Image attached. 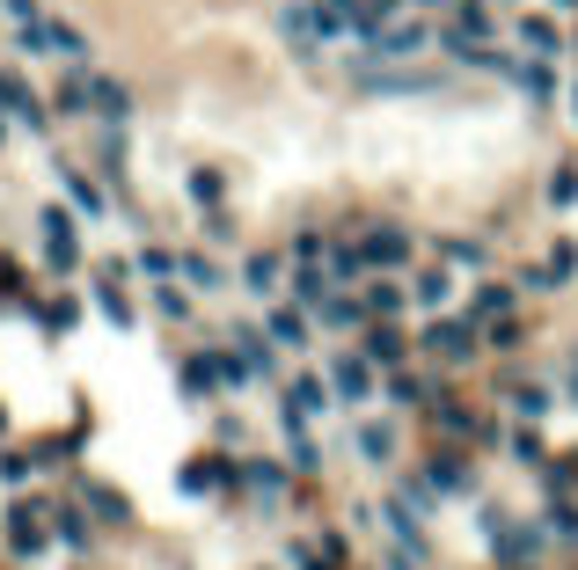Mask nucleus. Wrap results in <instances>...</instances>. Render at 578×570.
I'll use <instances>...</instances> for the list:
<instances>
[{"label":"nucleus","mask_w":578,"mask_h":570,"mask_svg":"<svg viewBox=\"0 0 578 570\" xmlns=\"http://www.w3.org/2000/svg\"><path fill=\"white\" fill-rule=\"evenodd\" d=\"M22 44L44 52V59H67V67H81V59H88V37L73 30V22H37V30H22Z\"/></svg>","instance_id":"f257e3e1"},{"label":"nucleus","mask_w":578,"mask_h":570,"mask_svg":"<svg viewBox=\"0 0 578 570\" xmlns=\"http://www.w3.org/2000/svg\"><path fill=\"white\" fill-rule=\"evenodd\" d=\"M418 52H425L418 22H388V30H373V44L359 52V67H373V59H418Z\"/></svg>","instance_id":"f03ea898"},{"label":"nucleus","mask_w":578,"mask_h":570,"mask_svg":"<svg viewBox=\"0 0 578 570\" xmlns=\"http://www.w3.org/2000/svg\"><path fill=\"white\" fill-rule=\"evenodd\" d=\"M44 263H52V271H73V263H81V234H73V220L67 212H44Z\"/></svg>","instance_id":"7ed1b4c3"},{"label":"nucleus","mask_w":578,"mask_h":570,"mask_svg":"<svg viewBox=\"0 0 578 570\" xmlns=\"http://www.w3.org/2000/svg\"><path fill=\"white\" fill-rule=\"evenodd\" d=\"M425 344H432V359L461 366V359L476 351V314H469V322H432V337H425Z\"/></svg>","instance_id":"20e7f679"},{"label":"nucleus","mask_w":578,"mask_h":570,"mask_svg":"<svg viewBox=\"0 0 578 570\" xmlns=\"http://www.w3.org/2000/svg\"><path fill=\"white\" fill-rule=\"evenodd\" d=\"M44 519H52V512L16 504V512H8V549H16V556H37V549H44Z\"/></svg>","instance_id":"39448f33"},{"label":"nucleus","mask_w":578,"mask_h":570,"mask_svg":"<svg viewBox=\"0 0 578 570\" xmlns=\"http://www.w3.org/2000/svg\"><path fill=\"white\" fill-rule=\"evenodd\" d=\"M359 257H367V263H410V227H373V234H367V249H359Z\"/></svg>","instance_id":"423d86ee"},{"label":"nucleus","mask_w":578,"mask_h":570,"mask_svg":"<svg viewBox=\"0 0 578 570\" xmlns=\"http://www.w3.org/2000/svg\"><path fill=\"white\" fill-rule=\"evenodd\" d=\"M330 388H337L345 402H367V396H373V373H367V359H337V366H330Z\"/></svg>","instance_id":"0eeeda50"},{"label":"nucleus","mask_w":578,"mask_h":570,"mask_svg":"<svg viewBox=\"0 0 578 570\" xmlns=\"http://www.w3.org/2000/svg\"><path fill=\"white\" fill-rule=\"evenodd\" d=\"M88 103H96V81H59V96H52L59 118H88Z\"/></svg>","instance_id":"6e6552de"},{"label":"nucleus","mask_w":578,"mask_h":570,"mask_svg":"<svg viewBox=\"0 0 578 570\" xmlns=\"http://www.w3.org/2000/svg\"><path fill=\"white\" fill-rule=\"evenodd\" d=\"M520 44H527L535 59H549V52H557V22H549V16H527V22H520Z\"/></svg>","instance_id":"1a4fd4ad"},{"label":"nucleus","mask_w":578,"mask_h":570,"mask_svg":"<svg viewBox=\"0 0 578 570\" xmlns=\"http://www.w3.org/2000/svg\"><path fill=\"white\" fill-rule=\"evenodd\" d=\"M96 118H110V124H124L132 118V96H124L118 81H96Z\"/></svg>","instance_id":"9d476101"},{"label":"nucleus","mask_w":578,"mask_h":570,"mask_svg":"<svg viewBox=\"0 0 578 570\" xmlns=\"http://www.w3.org/2000/svg\"><path fill=\"white\" fill-rule=\"evenodd\" d=\"M322 396H330V380H293V388H286V402H293V410H300V417H316V410H330V402H322Z\"/></svg>","instance_id":"9b49d317"},{"label":"nucleus","mask_w":578,"mask_h":570,"mask_svg":"<svg viewBox=\"0 0 578 570\" xmlns=\"http://www.w3.org/2000/svg\"><path fill=\"white\" fill-rule=\"evenodd\" d=\"M271 344H308V314H293V308H279V314H271Z\"/></svg>","instance_id":"f8f14e48"},{"label":"nucleus","mask_w":578,"mask_h":570,"mask_svg":"<svg viewBox=\"0 0 578 570\" xmlns=\"http://www.w3.org/2000/svg\"><path fill=\"white\" fill-rule=\"evenodd\" d=\"M506 402H512V410L527 417V424H535V417H549V410H557V402H549V388H535V380H527V388H512Z\"/></svg>","instance_id":"ddd939ff"},{"label":"nucleus","mask_w":578,"mask_h":570,"mask_svg":"<svg viewBox=\"0 0 578 570\" xmlns=\"http://www.w3.org/2000/svg\"><path fill=\"white\" fill-rule=\"evenodd\" d=\"M410 293H418V308H447V293H455V278H447V271H425L418 286H410Z\"/></svg>","instance_id":"4468645a"},{"label":"nucleus","mask_w":578,"mask_h":570,"mask_svg":"<svg viewBox=\"0 0 578 570\" xmlns=\"http://www.w3.org/2000/svg\"><path fill=\"white\" fill-rule=\"evenodd\" d=\"M432 483H439V490H469V468H461V453H432Z\"/></svg>","instance_id":"2eb2a0df"},{"label":"nucleus","mask_w":578,"mask_h":570,"mask_svg":"<svg viewBox=\"0 0 578 570\" xmlns=\"http://www.w3.org/2000/svg\"><path fill=\"white\" fill-rule=\"evenodd\" d=\"M88 512H103V519H132V504L118 498V490H103V483H88Z\"/></svg>","instance_id":"dca6fc26"},{"label":"nucleus","mask_w":578,"mask_h":570,"mask_svg":"<svg viewBox=\"0 0 578 570\" xmlns=\"http://www.w3.org/2000/svg\"><path fill=\"white\" fill-rule=\"evenodd\" d=\"M249 293H279V257H249Z\"/></svg>","instance_id":"f3484780"},{"label":"nucleus","mask_w":578,"mask_h":570,"mask_svg":"<svg viewBox=\"0 0 578 570\" xmlns=\"http://www.w3.org/2000/svg\"><path fill=\"white\" fill-rule=\"evenodd\" d=\"M367 359L396 366V359H403V337H396V329H373V337H367Z\"/></svg>","instance_id":"a211bd4d"},{"label":"nucleus","mask_w":578,"mask_h":570,"mask_svg":"<svg viewBox=\"0 0 578 570\" xmlns=\"http://www.w3.org/2000/svg\"><path fill=\"white\" fill-rule=\"evenodd\" d=\"M220 190H228V176H220V169H198L191 176V198H198V206H220Z\"/></svg>","instance_id":"6ab92c4d"},{"label":"nucleus","mask_w":578,"mask_h":570,"mask_svg":"<svg viewBox=\"0 0 578 570\" xmlns=\"http://www.w3.org/2000/svg\"><path fill=\"white\" fill-rule=\"evenodd\" d=\"M293 293L308 300V308H322V300H330V278L322 271H293Z\"/></svg>","instance_id":"aec40b11"},{"label":"nucleus","mask_w":578,"mask_h":570,"mask_svg":"<svg viewBox=\"0 0 578 570\" xmlns=\"http://www.w3.org/2000/svg\"><path fill=\"white\" fill-rule=\"evenodd\" d=\"M242 344V366L249 373H271V337H235Z\"/></svg>","instance_id":"412c9836"},{"label":"nucleus","mask_w":578,"mask_h":570,"mask_svg":"<svg viewBox=\"0 0 578 570\" xmlns=\"http://www.w3.org/2000/svg\"><path fill=\"white\" fill-rule=\"evenodd\" d=\"M359 447H367L373 461H388V453H396V432H388V424H359Z\"/></svg>","instance_id":"4be33fe9"},{"label":"nucleus","mask_w":578,"mask_h":570,"mask_svg":"<svg viewBox=\"0 0 578 570\" xmlns=\"http://www.w3.org/2000/svg\"><path fill=\"white\" fill-rule=\"evenodd\" d=\"M59 183H67L73 198H81V206H88V212H103V198H96V190H88V176H81V169H67V161H59Z\"/></svg>","instance_id":"5701e85b"},{"label":"nucleus","mask_w":578,"mask_h":570,"mask_svg":"<svg viewBox=\"0 0 578 570\" xmlns=\"http://www.w3.org/2000/svg\"><path fill=\"white\" fill-rule=\"evenodd\" d=\"M388 402H396V410H410V402H425V380L396 373V380H388Z\"/></svg>","instance_id":"b1692460"},{"label":"nucleus","mask_w":578,"mask_h":570,"mask_svg":"<svg viewBox=\"0 0 578 570\" xmlns=\"http://www.w3.org/2000/svg\"><path fill=\"white\" fill-rule=\"evenodd\" d=\"M359 314H367V308H359V300H322V322H330V329H351V322H359Z\"/></svg>","instance_id":"393cba45"},{"label":"nucleus","mask_w":578,"mask_h":570,"mask_svg":"<svg viewBox=\"0 0 578 570\" xmlns=\"http://www.w3.org/2000/svg\"><path fill=\"white\" fill-rule=\"evenodd\" d=\"M220 476H228V468H212V461H191V468H183V490H212V483H220Z\"/></svg>","instance_id":"a878e982"},{"label":"nucleus","mask_w":578,"mask_h":570,"mask_svg":"<svg viewBox=\"0 0 578 570\" xmlns=\"http://www.w3.org/2000/svg\"><path fill=\"white\" fill-rule=\"evenodd\" d=\"M512 461H520V468H542L549 453H542V439H535V432H520V439H512Z\"/></svg>","instance_id":"bb28decb"},{"label":"nucleus","mask_w":578,"mask_h":570,"mask_svg":"<svg viewBox=\"0 0 578 570\" xmlns=\"http://www.w3.org/2000/svg\"><path fill=\"white\" fill-rule=\"evenodd\" d=\"M512 308V286H484V293H476V314H506Z\"/></svg>","instance_id":"cd10ccee"},{"label":"nucleus","mask_w":578,"mask_h":570,"mask_svg":"<svg viewBox=\"0 0 578 570\" xmlns=\"http://www.w3.org/2000/svg\"><path fill=\"white\" fill-rule=\"evenodd\" d=\"M491 344L498 351H520V322H512V314H491Z\"/></svg>","instance_id":"c85d7f7f"},{"label":"nucleus","mask_w":578,"mask_h":570,"mask_svg":"<svg viewBox=\"0 0 578 570\" xmlns=\"http://www.w3.org/2000/svg\"><path fill=\"white\" fill-rule=\"evenodd\" d=\"M549 198H557V206H578V169H557V176H549Z\"/></svg>","instance_id":"c756f323"},{"label":"nucleus","mask_w":578,"mask_h":570,"mask_svg":"<svg viewBox=\"0 0 578 570\" xmlns=\"http://www.w3.org/2000/svg\"><path fill=\"white\" fill-rule=\"evenodd\" d=\"M52 534H67L73 549H81V541H88V519L81 512H52Z\"/></svg>","instance_id":"7c9ffc66"},{"label":"nucleus","mask_w":578,"mask_h":570,"mask_svg":"<svg viewBox=\"0 0 578 570\" xmlns=\"http://www.w3.org/2000/svg\"><path fill=\"white\" fill-rule=\"evenodd\" d=\"M367 308H373V314H396V308H403V286H373Z\"/></svg>","instance_id":"2f4dec72"},{"label":"nucleus","mask_w":578,"mask_h":570,"mask_svg":"<svg viewBox=\"0 0 578 570\" xmlns=\"http://www.w3.org/2000/svg\"><path fill=\"white\" fill-rule=\"evenodd\" d=\"M30 468H37L30 453H0V483H22V476H30Z\"/></svg>","instance_id":"473e14b6"},{"label":"nucleus","mask_w":578,"mask_h":570,"mask_svg":"<svg viewBox=\"0 0 578 570\" xmlns=\"http://www.w3.org/2000/svg\"><path fill=\"white\" fill-rule=\"evenodd\" d=\"M439 432H476V417H469V410H455V402H447V410H439Z\"/></svg>","instance_id":"72a5a7b5"},{"label":"nucleus","mask_w":578,"mask_h":570,"mask_svg":"<svg viewBox=\"0 0 578 570\" xmlns=\"http://www.w3.org/2000/svg\"><path fill=\"white\" fill-rule=\"evenodd\" d=\"M0 8H8V16H16L22 30H37V22H44V16H37V0H0Z\"/></svg>","instance_id":"f704fd0d"},{"label":"nucleus","mask_w":578,"mask_h":570,"mask_svg":"<svg viewBox=\"0 0 578 570\" xmlns=\"http://www.w3.org/2000/svg\"><path fill=\"white\" fill-rule=\"evenodd\" d=\"M293 563H300V570H330V556L308 549V541H293Z\"/></svg>","instance_id":"c9c22d12"},{"label":"nucleus","mask_w":578,"mask_h":570,"mask_svg":"<svg viewBox=\"0 0 578 570\" xmlns=\"http://www.w3.org/2000/svg\"><path fill=\"white\" fill-rule=\"evenodd\" d=\"M549 519H557V534H578V504L571 498H557V512H549Z\"/></svg>","instance_id":"e433bc0d"},{"label":"nucleus","mask_w":578,"mask_h":570,"mask_svg":"<svg viewBox=\"0 0 578 570\" xmlns=\"http://www.w3.org/2000/svg\"><path fill=\"white\" fill-rule=\"evenodd\" d=\"M447 263H484V242H447Z\"/></svg>","instance_id":"4c0bfd02"},{"label":"nucleus","mask_w":578,"mask_h":570,"mask_svg":"<svg viewBox=\"0 0 578 570\" xmlns=\"http://www.w3.org/2000/svg\"><path fill=\"white\" fill-rule=\"evenodd\" d=\"M564 461H571V468H564V483H578V453H564Z\"/></svg>","instance_id":"58836bf2"},{"label":"nucleus","mask_w":578,"mask_h":570,"mask_svg":"<svg viewBox=\"0 0 578 570\" xmlns=\"http://www.w3.org/2000/svg\"><path fill=\"white\" fill-rule=\"evenodd\" d=\"M571 402H578V359H571Z\"/></svg>","instance_id":"ea45409f"},{"label":"nucleus","mask_w":578,"mask_h":570,"mask_svg":"<svg viewBox=\"0 0 578 570\" xmlns=\"http://www.w3.org/2000/svg\"><path fill=\"white\" fill-rule=\"evenodd\" d=\"M571 103H578V96H571ZM571 118H578V110H571Z\"/></svg>","instance_id":"a19ab883"}]
</instances>
